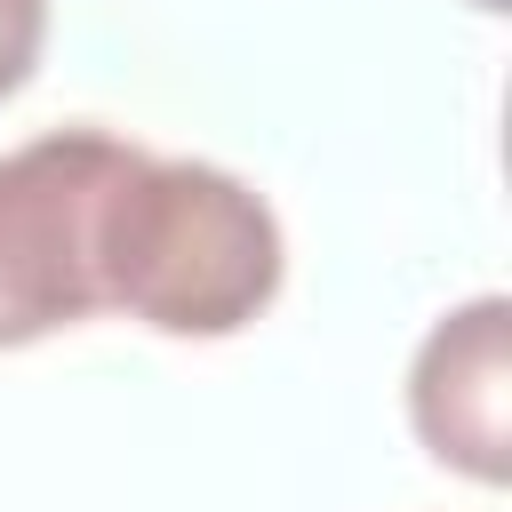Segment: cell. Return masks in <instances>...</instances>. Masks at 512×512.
<instances>
[{
    "label": "cell",
    "mask_w": 512,
    "mask_h": 512,
    "mask_svg": "<svg viewBox=\"0 0 512 512\" xmlns=\"http://www.w3.org/2000/svg\"><path fill=\"white\" fill-rule=\"evenodd\" d=\"M288 248L264 192L216 160L136 152L104 200L96 288L160 336H240L280 296Z\"/></svg>",
    "instance_id": "6da1fadb"
},
{
    "label": "cell",
    "mask_w": 512,
    "mask_h": 512,
    "mask_svg": "<svg viewBox=\"0 0 512 512\" xmlns=\"http://www.w3.org/2000/svg\"><path fill=\"white\" fill-rule=\"evenodd\" d=\"M40 40H48V0H0V96L32 80Z\"/></svg>",
    "instance_id": "277c9868"
},
{
    "label": "cell",
    "mask_w": 512,
    "mask_h": 512,
    "mask_svg": "<svg viewBox=\"0 0 512 512\" xmlns=\"http://www.w3.org/2000/svg\"><path fill=\"white\" fill-rule=\"evenodd\" d=\"M408 424L448 472L504 488L512 472V304L504 296H472L432 320V336L408 360Z\"/></svg>",
    "instance_id": "3957f363"
},
{
    "label": "cell",
    "mask_w": 512,
    "mask_h": 512,
    "mask_svg": "<svg viewBox=\"0 0 512 512\" xmlns=\"http://www.w3.org/2000/svg\"><path fill=\"white\" fill-rule=\"evenodd\" d=\"M136 144L104 128H48L0 152V352L104 312L96 232Z\"/></svg>",
    "instance_id": "7a4b0ae2"
},
{
    "label": "cell",
    "mask_w": 512,
    "mask_h": 512,
    "mask_svg": "<svg viewBox=\"0 0 512 512\" xmlns=\"http://www.w3.org/2000/svg\"><path fill=\"white\" fill-rule=\"evenodd\" d=\"M472 8H512V0H472Z\"/></svg>",
    "instance_id": "5b68a950"
}]
</instances>
